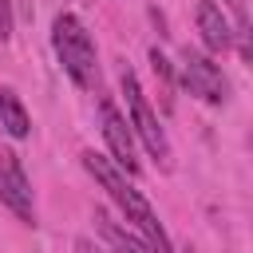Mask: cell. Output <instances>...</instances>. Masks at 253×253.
I'll use <instances>...</instances> for the list:
<instances>
[{
  "instance_id": "5",
  "label": "cell",
  "mask_w": 253,
  "mask_h": 253,
  "mask_svg": "<svg viewBox=\"0 0 253 253\" xmlns=\"http://www.w3.org/2000/svg\"><path fill=\"white\" fill-rule=\"evenodd\" d=\"M0 202L24 221V225H36V206H32V186H28V174L20 166V158L12 150H0Z\"/></svg>"
},
{
  "instance_id": "7",
  "label": "cell",
  "mask_w": 253,
  "mask_h": 253,
  "mask_svg": "<svg viewBox=\"0 0 253 253\" xmlns=\"http://www.w3.org/2000/svg\"><path fill=\"white\" fill-rule=\"evenodd\" d=\"M198 32H202V40H206L210 51H229V43H233V28H229L225 12L213 0L198 4Z\"/></svg>"
},
{
  "instance_id": "8",
  "label": "cell",
  "mask_w": 253,
  "mask_h": 253,
  "mask_svg": "<svg viewBox=\"0 0 253 253\" xmlns=\"http://www.w3.org/2000/svg\"><path fill=\"white\" fill-rule=\"evenodd\" d=\"M95 225H99V233H103V241L115 249V253H150L146 249V241H138L134 233H126L119 221H111L103 210H95Z\"/></svg>"
},
{
  "instance_id": "11",
  "label": "cell",
  "mask_w": 253,
  "mask_h": 253,
  "mask_svg": "<svg viewBox=\"0 0 253 253\" xmlns=\"http://www.w3.org/2000/svg\"><path fill=\"white\" fill-rule=\"evenodd\" d=\"M225 4H229L233 20H237V36H241V55L249 59V43H245V36H249V32H245V0H225Z\"/></svg>"
},
{
  "instance_id": "3",
  "label": "cell",
  "mask_w": 253,
  "mask_h": 253,
  "mask_svg": "<svg viewBox=\"0 0 253 253\" xmlns=\"http://www.w3.org/2000/svg\"><path fill=\"white\" fill-rule=\"evenodd\" d=\"M123 95H126V107H130V126L138 130L142 146L154 158H170L166 134H162V126H158V119H154V111H150V103H146V95H142V87H138V79L130 71H123Z\"/></svg>"
},
{
  "instance_id": "12",
  "label": "cell",
  "mask_w": 253,
  "mask_h": 253,
  "mask_svg": "<svg viewBox=\"0 0 253 253\" xmlns=\"http://www.w3.org/2000/svg\"><path fill=\"white\" fill-rule=\"evenodd\" d=\"M12 36V0H0V40Z\"/></svg>"
},
{
  "instance_id": "1",
  "label": "cell",
  "mask_w": 253,
  "mask_h": 253,
  "mask_svg": "<svg viewBox=\"0 0 253 253\" xmlns=\"http://www.w3.org/2000/svg\"><path fill=\"white\" fill-rule=\"evenodd\" d=\"M83 166H87V170L99 178V186L119 202V210L126 213V221H134V229L146 237V249H150V253H174V249H170L166 229L158 225V217H154V210H150V202H146V198L126 182V174H123L119 166H111V162H107L103 154H95V150H87V154H83Z\"/></svg>"
},
{
  "instance_id": "9",
  "label": "cell",
  "mask_w": 253,
  "mask_h": 253,
  "mask_svg": "<svg viewBox=\"0 0 253 253\" xmlns=\"http://www.w3.org/2000/svg\"><path fill=\"white\" fill-rule=\"evenodd\" d=\"M0 126H4L12 138H28V134H32L28 111H24V103H20L12 91H0Z\"/></svg>"
},
{
  "instance_id": "10",
  "label": "cell",
  "mask_w": 253,
  "mask_h": 253,
  "mask_svg": "<svg viewBox=\"0 0 253 253\" xmlns=\"http://www.w3.org/2000/svg\"><path fill=\"white\" fill-rule=\"evenodd\" d=\"M150 67H154V79H158V95H162V107L170 111V107H174V95H170V91H174V79H170V63H166V55H162L158 47L150 51Z\"/></svg>"
},
{
  "instance_id": "14",
  "label": "cell",
  "mask_w": 253,
  "mask_h": 253,
  "mask_svg": "<svg viewBox=\"0 0 253 253\" xmlns=\"http://www.w3.org/2000/svg\"><path fill=\"white\" fill-rule=\"evenodd\" d=\"M186 253H194V249H186Z\"/></svg>"
},
{
  "instance_id": "13",
  "label": "cell",
  "mask_w": 253,
  "mask_h": 253,
  "mask_svg": "<svg viewBox=\"0 0 253 253\" xmlns=\"http://www.w3.org/2000/svg\"><path fill=\"white\" fill-rule=\"evenodd\" d=\"M75 249H79V253H99V249H95L87 237H79V241H75Z\"/></svg>"
},
{
  "instance_id": "2",
  "label": "cell",
  "mask_w": 253,
  "mask_h": 253,
  "mask_svg": "<svg viewBox=\"0 0 253 253\" xmlns=\"http://www.w3.org/2000/svg\"><path fill=\"white\" fill-rule=\"evenodd\" d=\"M51 47H55L63 71H67L79 87H95V75H99L95 40H91V32H87L71 12H59V16H55V24H51Z\"/></svg>"
},
{
  "instance_id": "4",
  "label": "cell",
  "mask_w": 253,
  "mask_h": 253,
  "mask_svg": "<svg viewBox=\"0 0 253 253\" xmlns=\"http://www.w3.org/2000/svg\"><path fill=\"white\" fill-rule=\"evenodd\" d=\"M182 87L190 95L206 99V103H225V91H229L221 67L213 59H206L202 51H194V47L182 51Z\"/></svg>"
},
{
  "instance_id": "6",
  "label": "cell",
  "mask_w": 253,
  "mask_h": 253,
  "mask_svg": "<svg viewBox=\"0 0 253 253\" xmlns=\"http://www.w3.org/2000/svg\"><path fill=\"white\" fill-rule=\"evenodd\" d=\"M103 111V138H107V146H111V158H115V166L119 170H126V174H138V158H134V134H130V123L111 107V103H103L99 107Z\"/></svg>"
}]
</instances>
